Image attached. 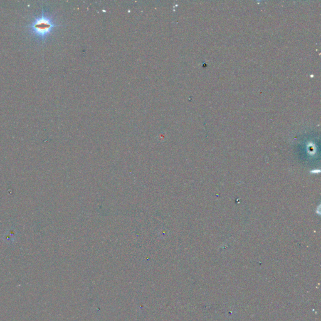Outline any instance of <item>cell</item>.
I'll use <instances>...</instances> for the list:
<instances>
[{"label": "cell", "instance_id": "obj_1", "mask_svg": "<svg viewBox=\"0 0 321 321\" xmlns=\"http://www.w3.org/2000/svg\"><path fill=\"white\" fill-rule=\"evenodd\" d=\"M56 26L52 18L45 13L44 9H42L41 15L35 18L27 28L31 34L44 42Z\"/></svg>", "mask_w": 321, "mask_h": 321}]
</instances>
